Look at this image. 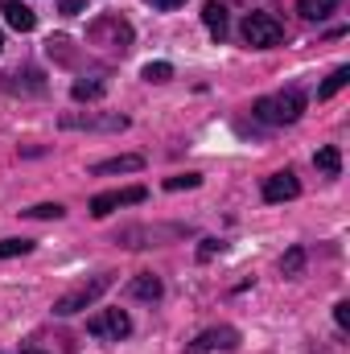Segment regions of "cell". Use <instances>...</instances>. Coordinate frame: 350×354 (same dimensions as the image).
Instances as JSON below:
<instances>
[{
	"mask_svg": "<svg viewBox=\"0 0 350 354\" xmlns=\"http://www.w3.org/2000/svg\"><path fill=\"white\" fill-rule=\"evenodd\" d=\"M145 198H149V189H145V185L107 189V194H95V198H91V214H95V218H107L111 210H120V206H136V202H145Z\"/></svg>",
	"mask_w": 350,
	"mask_h": 354,
	"instance_id": "cell-7",
	"label": "cell"
},
{
	"mask_svg": "<svg viewBox=\"0 0 350 354\" xmlns=\"http://www.w3.org/2000/svg\"><path fill=\"white\" fill-rule=\"evenodd\" d=\"M21 354H46V351H37V346H29V351H21Z\"/></svg>",
	"mask_w": 350,
	"mask_h": 354,
	"instance_id": "cell-27",
	"label": "cell"
},
{
	"mask_svg": "<svg viewBox=\"0 0 350 354\" xmlns=\"http://www.w3.org/2000/svg\"><path fill=\"white\" fill-rule=\"evenodd\" d=\"M136 169H145V157H136V153H128V157H111V161H99L91 174L103 177V174H136Z\"/></svg>",
	"mask_w": 350,
	"mask_h": 354,
	"instance_id": "cell-13",
	"label": "cell"
},
{
	"mask_svg": "<svg viewBox=\"0 0 350 354\" xmlns=\"http://www.w3.org/2000/svg\"><path fill=\"white\" fill-rule=\"evenodd\" d=\"M202 185V174H177V177H165V189H198Z\"/></svg>",
	"mask_w": 350,
	"mask_h": 354,
	"instance_id": "cell-21",
	"label": "cell"
},
{
	"mask_svg": "<svg viewBox=\"0 0 350 354\" xmlns=\"http://www.w3.org/2000/svg\"><path fill=\"white\" fill-rule=\"evenodd\" d=\"M107 288H111V276H107V272H103V276H91V280L75 284L71 292H62V297L54 301V313H58V317H71V313H79V309H91Z\"/></svg>",
	"mask_w": 350,
	"mask_h": 354,
	"instance_id": "cell-3",
	"label": "cell"
},
{
	"mask_svg": "<svg viewBox=\"0 0 350 354\" xmlns=\"http://www.w3.org/2000/svg\"><path fill=\"white\" fill-rule=\"evenodd\" d=\"M66 132H124L128 128V115L120 111H107V115H91V111H66L58 120Z\"/></svg>",
	"mask_w": 350,
	"mask_h": 354,
	"instance_id": "cell-5",
	"label": "cell"
},
{
	"mask_svg": "<svg viewBox=\"0 0 350 354\" xmlns=\"http://www.w3.org/2000/svg\"><path fill=\"white\" fill-rule=\"evenodd\" d=\"M235 346H239V330L214 326V330H202V334L190 342V354H214V351H235Z\"/></svg>",
	"mask_w": 350,
	"mask_h": 354,
	"instance_id": "cell-8",
	"label": "cell"
},
{
	"mask_svg": "<svg viewBox=\"0 0 350 354\" xmlns=\"http://www.w3.org/2000/svg\"><path fill=\"white\" fill-rule=\"evenodd\" d=\"M87 334L91 338H103V342H120V338L132 334V317L124 309H103V313H95L87 322Z\"/></svg>",
	"mask_w": 350,
	"mask_h": 354,
	"instance_id": "cell-6",
	"label": "cell"
},
{
	"mask_svg": "<svg viewBox=\"0 0 350 354\" xmlns=\"http://www.w3.org/2000/svg\"><path fill=\"white\" fill-rule=\"evenodd\" d=\"M214 252H223V243H219V239H202V248H198V260L206 264V260H214Z\"/></svg>",
	"mask_w": 350,
	"mask_h": 354,
	"instance_id": "cell-23",
	"label": "cell"
},
{
	"mask_svg": "<svg viewBox=\"0 0 350 354\" xmlns=\"http://www.w3.org/2000/svg\"><path fill=\"white\" fill-rule=\"evenodd\" d=\"M239 33H243V41L256 46V50H268V46H280V41H284V25H280L272 12H248L243 25H239Z\"/></svg>",
	"mask_w": 350,
	"mask_h": 354,
	"instance_id": "cell-4",
	"label": "cell"
},
{
	"mask_svg": "<svg viewBox=\"0 0 350 354\" xmlns=\"http://www.w3.org/2000/svg\"><path fill=\"white\" fill-rule=\"evenodd\" d=\"M347 83H350V71H347V66H338V71H334V75L317 87V99H334V95L347 87Z\"/></svg>",
	"mask_w": 350,
	"mask_h": 354,
	"instance_id": "cell-16",
	"label": "cell"
},
{
	"mask_svg": "<svg viewBox=\"0 0 350 354\" xmlns=\"http://www.w3.org/2000/svg\"><path fill=\"white\" fill-rule=\"evenodd\" d=\"M301 268H305V248H293V252L280 260V272H284V276H301Z\"/></svg>",
	"mask_w": 350,
	"mask_h": 354,
	"instance_id": "cell-20",
	"label": "cell"
},
{
	"mask_svg": "<svg viewBox=\"0 0 350 354\" xmlns=\"http://www.w3.org/2000/svg\"><path fill=\"white\" fill-rule=\"evenodd\" d=\"M301 111H305V95H301V91L264 95V99H256V107H252V115H256L260 124H272V128L297 124V120H301Z\"/></svg>",
	"mask_w": 350,
	"mask_h": 354,
	"instance_id": "cell-1",
	"label": "cell"
},
{
	"mask_svg": "<svg viewBox=\"0 0 350 354\" xmlns=\"http://www.w3.org/2000/svg\"><path fill=\"white\" fill-rule=\"evenodd\" d=\"M149 4H153V8H161V12H169V8H181L185 0H149Z\"/></svg>",
	"mask_w": 350,
	"mask_h": 354,
	"instance_id": "cell-26",
	"label": "cell"
},
{
	"mask_svg": "<svg viewBox=\"0 0 350 354\" xmlns=\"http://www.w3.org/2000/svg\"><path fill=\"white\" fill-rule=\"evenodd\" d=\"M313 165H317L326 177H338V174H342V153H338L334 145H326V149H317V153H313Z\"/></svg>",
	"mask_w": 350,
	"mask_h": 354,
	"instance_id": "cell-14",
	"label": "cell"
},
{
	"mask_svg": "<svg viewBox=\"0 0 350 354\" xmlns=\"http://www.w3.org/2000/svg\"><path fill=\"white\" fill-rule=\"evenodd\" d=\"M29 252H33V239H0V260L29 256Z\"/></svg>",
	"mask_w": 350,
	"mask_h": 354,
	"instance_id": "cell-18",
	"label": "cell"
},
{
	"mask_svg": "<svg viewBox=\"0 0 350 354\" xmlns=\"http://www.w3.org/2000/svg\"><path fill=\"white\" fill-rule=\"evenodd\" d=\"M0 12H4V21H8L17 33L37 29V12H33L29 4H21V0H0Z\"/></svg>",
	"mask_w": 350,
	"mask_h": 354,
	"instance_id": "cell-10",
	"label": "cell"
},
{
	"mask_svg": "<svg viewBox=\"0 0 350 354\" xmlns=\"http://www.w3.org/2000/svg\"><path fill=\"white\" fill-rule=\"evenodd\" d=\"M87 41L91 46H103V50H116V54H128V50H132V25H128L120 12L95 17L87 25Z\"/></svg>",
	"mask_w": 350,
	"mask_h": 354,
	"instance_id": "cell-2",
	"label": "cell"
},
{
	"mask_svg": "<svg viewBox=\"0 0 350 354\" xmlns=\"http://www.w3.org/2000/svg\"><path fill=\"white\" fill-rule=\"evenodd\" d=\"M334 322H338V330H350V301L334 305Z\"/></svg>",
	"mask_w": 350,
	"mask_h": 354,
	"instance_id": "cell-24",
	"label": "cell"
},
{
	"mask_svg": "<svg viewBox=\"0 0 350 354\" xmlns=\"http://www.w3.org/2000/svg\"><path fill=\"white\" fill-rule=\"evenodd\" d=\"M297 194H301V181L288 174V169L264 177V202H293Z\"/></svg>",
	"mask_w": 350,
	"mask_h": 354,
	"instance_id": "cell-9",
	"label": "cell"
},
{
	"mask_svg": "<svg viewBox=\"0 0 350 354\" xmlns=\"http://www.w3.org/2000/svg\"><path fill=\"white\" fill-rule=\"evenodd\" d=\"M297 8H301V17H309V21H326V17L338 8V0H297Z\"/></svg>",
	"mask_w": 350,
	"mask_h": 354,
	"instance_id": "cell-15",
	"label": "cell"
},
{
	"mask_svg": "<svg viewBox=\"0 0 350 354\" xmlns=\"http://www.w3.org/2000/svg\"><path fill=\"white\" fill-rule=\"evenodd\" d=\"M140 75H145V83H169L174 79V66L169 62H149Z\"/></svg>",
	"mask_w": 350,
	"mask_h": 354,
	"instance_id": "cell-19",
	"label": "cell"
},
{
	"mask_svg": "<svg viewBox=\"0 0 350 354\" xmlns=\"http://www.w3.org/2000/svg\"><path fill=\"white\" fill-rule=\"evenodd\" d=\"M71 95H75L79 103H87V99H103V83H99V79H79V83L71 87Z\"/></svg>",
	"mask_w": 350,
	"mask_h": 354,
	"instance_id": "cell-17",
	"label": "cell"
},
{
	"mask_svg": "<svg viewBox=\"0 0 350 354\" xmlns=\"http://www.w3.org/2000/svg\"><path fill=\"white\" fill-rule=\"evenodd\" d=\"M29 218H62L66 214V206H58V202H42V206H33V210H25Z\"/></svg>",
	"mask_w": 350,
	"mask_h": 354,
	"instance_id": "cell-22",
	"label": "cell"
},
{
	"mask_svg": "<svg viewBox=\"0 0 350 354\" xmlns=\"http://www.w3.org/2000/svg\"><path fill=\"white\" fill-rule=\"evenodd\" d=\"M128 292H132L136 301H161L165 284H161V276H153V272H140V276L128 284Z\"/></svg>",
	"mask_w": 350,
	"mask_h": 354,
	"instance_id": "cell-12",
	"label": "cell"
},
{
	"mask_svg": "<svg viewBox=\"0 0 350 354\" xmlns=\"http://www.w3.org/2000/svg\"><path fill=\"white\" fill-rule=\"evenodd\" d=\"M0 50H4V33H0Z\"/></svg>",
	"mask_w": 350,
	"mask_h": 354,
	"instance_id": "cell-28",
	"label": "cell"
},
{
	"mask_svg": "<svg viewBox=\"0 0 350 354\" xmlns=\"http://www.w3.org/2000/svg\"><path fill=\"white\" fill-rule=\"evenodd\" d=\"M83 8H87V0H62V12H66V17H79Z\"/></svg>",
	"mask_w": 350,
	"mask_h": 354,
	"instance_id": "cell-25",
	"label": "cell"
},
{
	"mask_svg": "<svg viewBox=\"0 0 350 354\" xmlns=\"http://www.w3.org/2000/svg\"><path fill=\"white\" fill-rule=\"evenodd\" d=\"M202 21H206V29H210L214 41L227 37V4H223V0H206V4H202Z\"/></svg>",
	"mask_w": 350,
	"mask_h": 354,
	"instance_id": "cell-11",
	"label": "cell"
}]
</instances>
